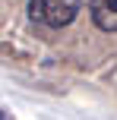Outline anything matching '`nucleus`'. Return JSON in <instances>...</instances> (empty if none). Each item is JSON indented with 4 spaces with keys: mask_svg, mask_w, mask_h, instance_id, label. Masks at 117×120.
<instances>
[{
    "mask_svg": "<svg viewBox=\"0 0 117 120\" xmlns=\"http://www.w3.org/2000/svg\"><path fill=\"white\" fill-rule=\"evenodd\" d=\"M86 0H29V16L44 29H67L70 22H76V16L82 13Z\"/></svg>",
    "mask_w": 117,
    "mask_h": 120,
    "instance_id": "1",
    "label": "nucleus"
},
{
    "mask_svg": "<svg viewBox=\"0 0 117 120\" xmlns=\"http://www.w3.org/2000/svg\"><path fill=\"white\" fill-rule=\"evenodd\" d=\"M0 120H10V114H6V111H3V108H0Z\"/></svg>",
    "mask_w": 117,
    "mask_h": 120,
    "instance_id": "3",
    "label": "nucleus"
},
{
    "mask_svg": "<svg viewBox=\"0 0 117 120\" xmlns=\"http://www.w3.org/2000/svg\"><path fill=\"white\" fill-rule=\"evenodd\" d=\"M89 16L95 29L114 35L117 32V0H89Z\"/></svg>",
    "mask_w": 117,
    "mask_h": 120,
    "instance_id": "2",
    "label": "nucleus"
}]
</instances>
